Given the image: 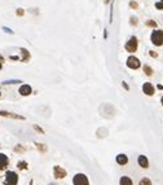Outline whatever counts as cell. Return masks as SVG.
Instances as JSON below:
<instances>
[{
	"instance_id": "obj_1",
	"label": "cell",
	"mask_w": 163,
	"mask_h": 185,
	"mask_svg": "<svg viewBox=\"0 0 163 185\" xmlns=\"http://www.w3.org/2000/svg\"><path fill=\"white\" fill-rule=\"evenodd\" d=\"M20 181V176L16 171H7L4 175L3 179V184L4 185H17Z\"/></svg>"
},
{
	"instance_id": "obj_2",
	"label": "cell",
	"mask_w": 163,
	"mask_h": 185,
	"mask_svg": "<svg viewBox=\"0 0 163 185\" xmlns=\"http://www.w3.org/2000/svg\"><path fill=\"white\" fill-rule=\"evenodd\" d=\"M150 42L155 47H162L163 45V31L158 30V29L153 30L150 34Z\"/></svg>"
},
{
	"instance_id": "obj_3",
	"label": "cell",
	"mask_w": 163,
	"mask_h": 185,
	"mask_svg": "<svg viewBox=\"0 0 163 185\" xmlns=\"http://www.w3.org/2000/svg\"><path fill=\"white\" fill-rule=\"evenodd\" d=\"M138 48V39L136 36H131L128 39V42L126 43V45H124V49H126L128 53H135Z\"/></svg>"
},
{
	"instance_id": "obj_4",
	"label": "cell",
	"mask_w": 163,
	"mask_h": 185,
	"mask_svg": "<svg viewBox=\"0 0 163 185\" xmlns=\"http://www.w3.org/2000/svg\"><path fill=\"white\" fill-rule=\"evenodd\" d=\"M126 65L128 69H132V70H137V69H140L141 67V61L138 60V58L136 56H133L131 55L128 58H127V61H126Z\"/></svg>"
},
{
	"instance_id": "obj_5",
	"label": "cell",
	"mask_w": 163,
	"mask_h": 185,
	"mask_svg": "<svg viewBox=\"0 0 163 185\" xmlns=\"http://www.w3.org/2000/svg\"><path fill=\"white\" fill-rule=\"evenodd\" d=\"M73 185H89V179L84 173H76L73 177Z\"/></svg>"
},
{
	"instance_id": "obj_6",
	"label": "cell",
	"mask_w": 163,
	"mask_h": 185,
	"mask_svg": "<svg viewBox=\"0 0 163 185\" xmlns=\"http://www.w3.org/2000/svg\"><path fill=\"white\" fill-rule=\"evenodd\" d=\"M0 116H4V118H9V119H16V120H25V119H26L23 115L12 113V111H7V110H0Z\"/></svg>"
},
{
	"instance_id": "obj_7",
	"label": "cell",
	"mask_w": 163,
	"mask_h": 185,
	"mask_svg": "<svg viewBox=\"0 0 163 185\" xmlns=\"http://www.w3.org/2000/svg\"><path fill=\"white\" fill-rule=\"evenodd\" d=\"M53 176L57 180H62L68 176V172H66V170L62 168L61 166H55L53 167Z\"/></svg>"
},
{
	"instance_id": "obj_8",
	"label": "cell",
	"mask_w": 163,
	"mask_h": 185,
	"mask_svg": "<svg viewBox=\"0 0 163 185\" xmlns=\"http://www.w3.org/2000/svg\"><path fill=\"white\" fill-rule=\"evenodd\" d=\"M142 92L145 93L146 96H154L155 93V88L154 86H153L150 82H145V83L142 84Z\"/></svg>"
},
{
	"instance_id": "obj_9",
	"label": "cell",
	"mask_w": 163,
	"mask_h": 185,
	"mask_svg": "<svg viewBox=\"0 0 163 185\" xmlns=\"http://www.w3.org/2000/svg\"><path fill=\"white\" fill-rule=\"evenodd\" d=\"M18 93H20L21 96H23V97L30 96V95L32 93L31 86H30V84H21L20 88H18Z\"/></svg>"
},
{
	"instance_id": "obj_10",
	"label": "cell",
	"mask_w": 163,
	"mask_h": 185,
	"mask_svg": "<svg viewBox=\"0 0 163 185\" xmlns=\"http://www.w3.org/2000/svg\"><path fill=\"white\" fill-rule=\"evenodd\" d=\"M9 166V158L7 154L4 153H0V171H4L7 170Z\"/></svg>"
},
{
	"instance_id": "obj_11",
	"label": "cell",
	"mask_w": 163,
	"mask_h": 185,
	"mask_svg": "<svg viewBox=\"0 0 163 185\" xmlns=\"http://www.w3.org/2000/svg\"><path fill=\"white\" fill-rule=\"evenodd\" d=\"M137 163H138V166H140L141 168H149V159H148V157L146 155H144V154H141V155H138L137 157Z\"/></svg>"
},
{
	"instance_id": "obj_12",
	"label": "cell",
	"mask_w": 163,
	"mask_h": 185,
	"mask_svg": "<svg viewBox=\"0 0 163 185\" xmlns=\"http://www.w3.org/2000/svg\"><path fill=\"white\" fill-rule=\"evenodd\" d=\"M115 162L119 164V166H126V164L128 163V155L123 154V153L118 154L115 157Z\"/></svg>"
},
{
	"instance_id": "obj_13",
	"label": "cell",
	"mask_w": 163,
	"mask_h": 185,
	"mask_svg": "<svg viewBox=\"0 0 163 185\" xmlns=\"http://www.w3.org/2000/svg\"><path fill=\"white\" fill-rule=\"evenodd\" d=\"M20 52H21V55H22V58H21V62H27L28 60L31 58V55H30V52H28L26 48H20Z\"/></svg>"
},
{
	"instance_id": "obj_14",
	"label": "cell",
	"mask_w": 163,
	"mask_h": 185,
	"mask_svg": "<svg viewBox=\"0 0 163 185\" xmlns=\"http://www.w3.org/2000/svg\"><path fill=\"white\" fill-rule=\"evenodd\" d=\"M119 185H133V181L129 176H122L119 179Z\"/></svg>"
},
{
	"instance_id": "obj_15",
	"label": "cell",
	"mask_w": 163,
	"mask_h": 185,
	"mask_svg": "<svg viewBox=\"0 0 163 185\" xmlns=\"http://www.w3.org/2000/svg\"><path fill=\"white\" fill-rule=\"evenodd\" d=\"M17 168L21 170V171H25V170L28 168V163L26 162V160H18L17 162Z\"/></svg>"
},
{
	"instance_id": "obj_16",
	"label": "cell",
	"mask_w": 163,
	"mask_h": 185,
	"mask_svg": "<svg viewBox=\"0 0 163 185\" xmlns=\"http://www.w3.org/2000/svg\"><path fill=\"white\" fill-rule=\"evenodd\" d=\"M20 83H23V82L20 80V79H9V80H4V82H3L4 86H9V84H20Z\"/></svg>"
},
{
	"instance_id": "obj_17",
	"label": "cell",
	"mask_w": 163,
	"mask_h": 185,
	"mask_svg": "<svg viewBox=\"0 0 163 185\" xmlns=\"http://www.w3.org/2000/svg\"><path fill=\"white\" fill-rule=\"evenodd\" d=\"M142 70H144V72H145V75H148V76H151L153 72H154V70H153L149 65H144Z\"/></svg>"
},
{
	"instance_id": "obj_18",
	"label": "cell",
	"mask_w": 163,
	"mask_h": 185,
	"mask_svg": "<svg viewBox=\"0 0 163 185\" xmlns=\"http://www.w3.org/2000/svg\"><path fill=\"white\" fill-rule=\"evenodd\" d=\"M35 146H36V149L39 150L40 153H43V154H44V153H47V146H45L44 144H40V143H35Z\"/></svg>"
},
{
	"instance_id": "obj_19",
	"label": "cell",
	"mask_w": 163,
	"mask_h": 185,
	"mask_svg": "<svg viewBox=\"0 0 163 185\" xmlns=\"http://www.w3.org/2000/svg\"><path fill=\"white\" fill-rule=\"evenodd\" d=\"M138 185H153V183L149 177H142L140 181H138Z\"/></svg>"
},
{
	"instance_id": "obj_20",
	"label": "cell",
	"mask_w": 163,
	"mask_h": 185,
	"mask_svg": "<svg viewBox=\"0 0 163 185\" xmlns=\"http://www.w3.org/2000/svg\"><path fill=\"white\" fill-rule=\"evenodd\" d=\"M145 25L148 27H153V29H155L157 27V22L154 21V19H148V21L145 22Z\"/></svg>"
},
{
	"instance_id": "obj_21",
	"label": "cell",
	"mask_w": 163,
	"mask_h": 185,
	"mask_svg": "<svg viewBox=\"0 0 163 185\" xmlns=\"http://www.w3.org/2000/svg\"><path fill=\"white\" fill-rule=\"evenodd\" d=\"M32 128H34V130L36 131V132H38V133H42V135H45V131H44V130H43L42 127H39V126H38V124H34V126H32Z\"/></svg>"
},
{
	"instance_id": "obj_22",
	"label": "cell",
	"mask_w": 163,
	"mask_h": 185,
	"mask_svg": "<svg viewBox=\"0 0 163 185\" xmlns=\"http://www.w3.org/2000/svg\"><path fill=\"white\" fill-rule=\"evenodd\" d=\"M14 152L22 154V153H25V148L21 146V145H16V146H14Z\"/></svg>"
},
{
	"instance_id": "obj_23",
	"label": "cell",
	"mask_w": 163,
	"mask_h": 185,
	"mask_svg": "<svg viewBox=\"0 0 163 185\" xmlns=\"http://www.w3.org/2000/svg\"><path fill=\"white\" fill-rule=\"evenodd\" d=\"M129 23H131L132 26H137V17H135V16H131L129 17Z\"/></svg>"
},
{
	"instance_id": "obj_24",
	"label": "cell",
	"mask_w": 163,
	"mask_h": 185,
	"mask_svg": "<svg viewBox=\"0 0 163 185\" xmlns=\"http://www.w3.org/2000/svg\"><path fill=\"white\" fill-rule=\"evenodd\" d=\"M16 14L18 17H22L23 14H25V9H22V8H17L16 9Z\"/></svg>"
},
{
	"instance_id": "obj_25",
	"label": "cell",
	"mask_w": 163,
	"mask_h": 185,
	"mask_svg": "<svg viewBox=\"0 0 163 185\" xmlns=\"http://www.w3.org/2000/svg\"><path fill=\"white\" fill-rule=\"evenodd\" d=\"M2 29H3V31L7 32V34H11V35H13V34H14V31L12 30V29H9V27H7V26H3Z\"/></svg>"
},
{
	"instance_id": "obj_26",
	"label": "cell",
	"mask_w": 163,
	"mask_h": 185,
	"mask_svg": "<svg viewBox=\"0 0 163 185\" xmlns=\"http://www.w3.org/2000/svg\"><path fill=\"white\" fill-rule=\"evenodd\" d=\"M129 7H131L132 9H137L138 8V4L135 2V0H131V2H129Z\"/></svg>"
},
{
	"instance_id": "obj_27",
	"label": "cell",
	"mask_w": 163,
	"mask_h": 185,
	"mask_svg": "<svg viewBox=\"0 0 163 185\" xmlns=\"http://www.w3.org/2000/svg\"><path fill=\"white\" fill-rule=\"evenodd\" d=\"M155 8L158 9V11H163V3H162V2L155 3Z\"/></svg>"
},
{
	"instance_id": "obj_28",
	"label": "cell",
	"mask_w": 163,
	"mask_h": 185,
	"mask_svg": "<svg viewBox=\"0 0 163 185\" xmlns=\"http://www.w3.org/2000/svg\"><path fill=\"white\" fill-rule=\"evenodd\" d=\"M149 55H150V57H153V58H157V57H158V53H157L155 51H149Z\"/></svg>"
},
{
	"instance_id": "obj_29",
	"label": "cell",
	"mask_w": 163,
	"mask_h": 185,
	"mask_svg": "<svg viewBox=\"0 0 163 185\" xmlns=\"http://www.w3.org/2000/svg\"><path fill=\"white\" fill-rule=\"evenodd\" d=\"M9 60H12V61H20L21 58L18 57V56H9Z\"/></svg>"
},
{
	"instance_id": "obj_30",
	"label": "cell",
	"mask_w": 163,
	"mask_h": 185,
	"mask_svg": "<svg viewBox=\"0 0 163 185\" xmlns=\"http://www.w3.org/2000/svg\"><path fill=\"white\" fill-rule=\"evenodd\" d=\"M122 87H123V88L126 89V91H129V86L126 83V82H122Z\"/></svg>"
},
{
	"instance_id": "obj_31",
	"label": "cell",
	"mask_w": 163,
	"mask_h": 185,
	"mask_svg": "<svg viewBox=\"0 0 163 185\" xmlns=\"http://www.w3.org/2000/svg\"><path fill=\"white\" fill-rule=\"evenodd\" d=\"M4 61H5V58H4V57H3L2 55H0V62H2V64H3V62H4Z\"/></svg>"
},
{
	"instance_id": "obj_32",
	"label": "cell",
	"mask_w": 163,
	"mask_h": 185,
	"mask_svg": "<svg viewBox=\"0 0 163 185\" xmlns=\"http://www.w3.org/2000/svg\"><path fill=\"white\" fill-rule=\"evenodd\" d=\"M110 3V0H105V4H109Z\"/></svg>"
},
{
	"instance_id": "obj_33",
	"label": "cell",
	"mask_w": 163,
	"mask_h": 185,
	"mask_svg": "<svg viewBox=\"0 0 163 185\" xmlns=\"http://www.w3.org/2000/svg\"><path fill=\"white\" fill-rule=\"evenodd\" d=\"M48 185H57V184H56V183H49Z\"/></svg>"
},
{
	"instance_id": "obj_34",
	"label": "cell",
	"mask_w": 163,
	"mask_h": 185,
	"mask_svg": "<svg viewBox=\"0 0 163 185\" xmlns=\"http://www.w3.org/2000/svg\"><path fill=\"white\" fill-rule=\"evenodd\" d=\"M161 104H162V106H163V96H162V99H161Z\"/></svg>"
},
{
	"instance_id": "obj_35",
	"label": "cell",
	"mask_w": 163,
	"mask_h": 185,
	"mask_svg": "<svg viewBox=\"0 0 163 185\" xmlns=\"http://www.w3.org/2000/svg\"><path fill=\"white\" fill-rule=\"evenodd\" d=\"M3 69V64H2V62H0V70H2Z\"/></svg>"
},
{
	"instance_id": "obj_36",
	"label": "cell",
	"mask_w": 163,
	"mask_h": 185,
	"mask_svg": "<svg viewBox=\"0 0 163 185\" xmlns=\"http://www.w3.org/2000/svg\"><path fill=\"white\" fill-rule=\"evenodd\" d=\"M0 97H2V91H0Z\"/></svg>"
},
{
	"instance_id": "obj_37",
	"label": "cell",
	"mask_w": 163,
	"mask_h": 185,
	"mask_svg": "<svg viewBox=\"0 0 163 185\" xmlns=\"http://www.w3.org/2000/svg\"><path fill=\"white\" fill-rule=\"evenodd\" d=\"M161 2H162V3H163V0H161Z\"/></svg>"
}]
</instances>
